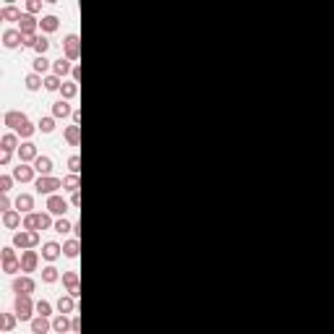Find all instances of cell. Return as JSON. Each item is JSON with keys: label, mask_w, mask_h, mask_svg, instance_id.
<instances>
[{"label": "cell", "mask_w": 334, "mask_h": 334, "mask_svg": "<svg viewBox=\"0 0 334 334\" xmlns=\"http://www.w3.org/2000/svg\"><path fill=\"white\" fill-rule=\"evenodd\" d=\"M13 311H16L19 321H32V318L37 316V303L32 300V295H16Z\"/></svg>", "instance_id": "1"}, {"label": "cell", "mask_w": 334, "mask_h": 334, "mask_svg": "<svg viewBox=\"0 0 334 334\" xmlns=\"http://www.w3.org/2000/svg\"><path fill=\"white\" fill-rule=\"evenodd\" d=\"M34 188H37V193H42V196H55L60 188H63V180L55 178V175H44V178L34 180Z\"/></svg>", "instance_id": "2"}, {"label": "cell", "mask_w": 334, "mask_h": 334, "mask_svg": "<svg viewBox=\"0 0 334 334\" xmlns=\"http://www.w3.org/2000/svg\"><path fill=\"white\" fill-rule=\"evenodd\" d=\"M40 232L37 230H19L16 235H13V246L21 248V250H29V248H37L40 246Z\"/></svg>", "instance_id": "3"}, {"label": "cell", "mask_w": 334, "mask_h": 334, "mask_svg": "<svg viewBox=\"0 0 334 334\" xmlns=\"http://www.w3.org/2000/svg\"><path fill=\"white\" fill-rule=\"evenodd\" d=\"M63 55L71 60H79V55H81V40H79V34H65L63 37Z\"/></svg>", "instance_id": "4"}, {"label": "cell", "mask_w": 334, "mask_h": 334, "mask_svg": "<svg viewBox=\"0 0 334 334\" xmlns=\"http://www.w3.org/2000/svg\"><path fill=\"white\" fill-rule=\"evenodd\" d=\"M19 162H24V165H34V159L40 157V149H37V144L34 141H24L19 146Z\"/></svg>", "instance_id": "5"}, {"label": "cell", "mask_w": 334, "mask_h": 334, "mask_svg": "<svg viewBox=\"0 0 334 334\" xmlns=\"http://www.w3.org/2000/svg\"><path fill=\"white\" fill-rule=\"evenodd\" d=\"M44 209H47L50 214H55V217H65V211H68V201H65L60 193L47 196V204H44Z\"/></svg>", "instance_id": "6"}, {"label": "cell", "mask_w": 334, "mask_h": 334, "mask_svg": "<svg viewBox=\"0 0 334 334\" xmlns=\"http://www.w3.org/2000/svg\"><path fill=\"white\" fill-rule=\"evenodd\" d=\"M11 287H13V292H16V295H32V292L37 290V282H34L29 274H21V277L13 279Z\"/></svg>", "instance_id": "7"}, {"label": "cell", "mask_w": 334, "mask_h": 334, "mask_svg": "<svg viewBox=\"0 0 334 334\" xmlns=\"http://www.w3.org/2000/svg\"><path fill=\"white\" fill-rule=\"evenodd\" d=\"M3 123L8 125L13 133H16L19 128H24V123H29V118H26L21 110H8V112H5V115H3Z\"/></svg>", "instance_id": "8"}, {"label": "cell", "mask_w": 334, "mask_h": 334, "mask_svg": "<svg viewBox=\"0 0 334 334\" xmlns=\"http://www.w3.org/2000/svg\"><path fill=\"white\" fill-rule=\"evenodd\" d=\"M37 267H40V253H37L34 248H29L21 253V271L24 274H32V271H37Z\"/></svg>", "instance_id": "9"}, {"label": "cell", "mask_w": 334, "mask_h": 334, "mask_svg": "<svg viewBox=\"0 0 334 334\" xmlns=\"http://www.w3.org/2000/svg\"><path fill=\"white\" fill-rule=\"evenodd\" d=\"M79 282H81V274L76 269H68V271H63V285H65V290H68V295H73V298H79Z\"/></svg>", "instance_id": "10"}, {"label": "cell", "mask_w": 334, "mask_h": 334, "mask_svg": "<svg viewBox=\"0 0 334 334\" xmlns=\"http://www.w3.org/2000/svg\"><path fill=\"white\" fill-rule=\"evenodd\" d=\"M13 178H16L19 183H32V180H37V170H34V165H24V162H19V167H13Z\"/></svg>", "instance_id": "11"}, {"label": "cell", "mask_w": 334, "mask_h": 334, "mask_svg": "<svg viewBox=\"0 0 334 334\" xmlns=\"http://www.w3.org/2000/svg\"><path fill=\"white\" fill-rule=\"evenodd\" d=\"M60 256H63V246H60V243L47 240V243L42 246V259H44V261H50V264H52V261H58Z\"/></svg>", "instance_id": "12"}, {"label": "cell", "mask_w": 334, "mask_h": 334, "mask_svg": "<svg viewBox=\"0 0 334 334\" xmlns=\"http://www.w3.org/2000/svg\"><path fill=\"white\" fill-rule=\"evenodd\" d=\"M37 29H40V19L24 11V16H21V21H19V32L21 34H37Z\"/></svg>", "instance_id": "13"}, {"label": "cell", "mask_w": 334, "mask_h": 334, "mask_svg": "<svg viewBox=\"0 0 334 334\" xmlns=\"http://www.w3.org/2000/svg\"><path fill=\"white\" fill-rule=\"evenodd\" d=\"M13 207H16V211H21V214H32L34 211V196L32 193H19Z\"/></svg>", "instance_id": "14"}, {"label": "cell", "mask_w": 334, "mask_h": 334, "mask_svg": "<svg viewBox=\"0 0 334 334\" xmlns=\"http://www.w3.org/2000/svg\"><path fill=\"white\" fill-rule=\"evenodd\" d=\"M32 73H40L42 79L52 73V60H47V55H37L32 63Z\"/></svg>", "instance_id": "15"}, {"label": "cell", "mask_w": 334, "mask_h": 334, "mask_svg": "<svg viewBox=\"0 0 334 334\" xmlns=\"http://www.w3.org/2000/svg\"><path fill=\"white\" fill-rule=\"evenodd\" d=\"M21 40H24V34H21L19 29H5V32H3V44H5L8 50L21 47Z\"/></svg>", "instance_id": "16"}, {"label": "cell", "mask_w": 334, "mask_h": 334, "mask_svg": "<svg viewBox=\"0 0 334 334\" xmlns=\"http://www.w3.org/2000/svg\"><path fill=\"white\" fill-rule=\"evenodd\" d=\"M52 73L58 76V79H65L68 73H73V63L68 58H58V60H52Z\"/></svg>", "instance_id": "17"}, {"label": "cell", "mask_w": 334, "mask_h": 334, "mask_svg": "<svg viewBox=\"0 0 334 334\" xmlns=\"http://www.w3.org/2000/svg\"><path fill=\"white\" fill-rule=\"evenodd\" d=\"M52 332L55 334H71V318L65 313H55L52 316Z\"/></svg>", "instance_id": "18"}, {"label": "cell", "mask_w": 334, "mask_h": 334, "mask_svg": "<svg viewBox=\"0 0 334 334\" xmlns=\"http://www.w3.org/2000/svg\"><path fill=\"white\" fill-rule=\"evenodd\" d=\"M19 225H24V217H21V211H16V209L3 211V227H8V230H16Z\"/></svg>", "instance_id": "19"}, {"label": "cell", "mask_w": 334, "mask_h": 334, "mask_svg": "<svg viewBox=\"0 0 334 334\" xmlns=\"http://www.w3.org/2000/svg\"><path fill=\"white\" fill-rule=\"evenodd\" d=\"M34 170H37V175H40V178L52 175V159L44 157V154H40V157L34 159Z\"/></svg>", "instance_id": "20"}, {"label": "cell", "mask_w": 334, "mask_h": 334, "mask_svg": "<svg viewBox=\"0 0 334 334\" xmlns=\"http://www.w3.org/2000/svg\"><path fill=\"white\" fill-rule=\"evenodd\" d=\"M47 332H52V318L34 316L32 318V334H47Z\"/></svg>", "instance_id": "21"}, {"label": "cell", "mask_w": 334, "mask_h": 334, "mask_svg": "<svg viewBox=\"0 0 334 334\" xmlns=\"http://www.w3.org/2000/svg\"><path fill=\"white\" fill-rule=\"evenodd\" d=\"M55 308H58V313H65V316L73 313V311H76V298H73V295H60Z\"/></svg>", "instance_id": "22"}, {"label": "cell", "mask_w": 334, "mask_h": 334, "mask_svg": "<svg viewBox=\"0 0 334 334\" xmlns=\"http://www.w3.org/2000/svg\"><path fill=\"white\" fill-rule=\"evenodd\" d=\"M68 115H73V110H71V104H68L65 100H58L55 104H52V118H55V120H65Z\"/></svg>", "instance_id": "23"}, {"label": "cell", "mask_w": 334, "mask_h": 334, "mask_svg": "<svg viewBox=\"0 0 334 334\" xmlns=\"http://www.w3.org/2000/svg\"><path fill=\"white\" fill-rule=\"evenodd\" d=\"M19 136L13 133V131H8V133H3V139H0V149L3 151H19Z\"/></svg>", "instance_id": "24"}, {"label": "cell", "mask_w": 334, "mask_h": 334, "mask_svg": "<svg viewBox=\"0 0 334 334\" xmlns=\"http://www.w3.org/2000/svg\"><path fill=\"white\" fill-rule=\"evenodd\" d=\"M58 26H60V19H58V16H52V13H47V16H42V19H40V29H42L44 34L58 32Z\"/></svg>", "instance_id": "25"}, {"label": "cell", "mask_w": 334, "mask_h": 334, "mask_svg": "<svg viewBox=\"0 0 334 334\" xmlns=\"http://www.w3.org/2000/svg\"><path fill=\"white\" fill-rule=\"evenodd\" d=\"M21 16H24V13L11 3H5L3 8H0V21H21Z\"/></svg>", "instance_id": "26"}, {"label": "cell", "mask_w": 334, "mask_h": 334, "mask_svg": "<svg viewBox=\"0 0 334 334\" xmlns=\"http://www.w3.org/2000/svg\"><path fill=\"white\" fill-rule=\"evenodd\" d=\"M63 139L71 144V146H81V125H68L63 131Z\"/></svg>", "instance_id": "27"}, {"label": "cell", "mask_w": 334, "mask_h": 334, "mask_svg": "<svg viewBox=\"0 0 334 334\" xmlns=\"http://www.w3.org/2000/svg\"><path fill=\"white\" fill-rule=\"evenodd\" d=\"M79 250H81L79 238H71L68 243H63V256L65 259H79Z\"/></svg>", "instance_id": "28"}, {"label": "cell", "mask_w": 334, "mask_h": 334, "mask_svg": "<svg viewBox=\"0 0 334 334\" xmlns=\"http://www.w3.org/2000/svg\"><path fill=\"white\" fill-rule=\"evenodd\" d=\"M24 84H26L29 92H40V89H44V79H42L40 73H29L26 79H24Z\"/></svg>", "instance_id": "29"}, {"label": "cell", "mask_w": 334, "mask_h": 334, "mask_svg": "<svg viewBox=\"0 0 334 334\" xmlns=\"http://www.w3.org/2000/svg\"><path fill=\"white\" fill-rule=\"evenodd\" d=\"M60 279V271H58V267H52V264H47V267L42 269V282L44 285H55Z\"/></svg>", "instance_id": "30"}, {"label": "cell", "mask_w": 334, "mask_h": 334, "mask_svg": "<svg viewBox=\"0 0 334 334\" xmlns=\"http://www.w3.org/2000/svg\"><path fill=\"white\" fill-rule=\"evenodd\" d=\"M24 230H37L40 232L42 230V225H40V211H32V214H24Z\"/></svg>", "instance_id": "31"}, {"label": "cell", "mask_w": 334, "mask_h": 334, "mask_svg": "<svg viewBox=\"0 0 334 334\" xmlns=\"http://www.w3.org/2000/svg\"><path fill=\"white\" fill-rule=\"evenodd\" d=\"M79 188H81V178H79V175H65V178H63V191L79 193Z\"/></svg>", "instance_id": "32"}, {"label": "cell", "mask_w": 334, "mask_h": 334, "mask_svg": "<svg viewBox=\"0 0 334 334\" xmlns=\"http://www.w3.org/2000/svg\"><path fill=\"white\" fill-rule=\"evenodd\" d=\"M60 94H63V100H73L76 94H79V84L76 81H63V86H60Z\"/></svg>", "instance_id": "33"}, {"label": "cell", "mask_w": 334, "mask_h": 334, "mask_svg": "<svg viewBox=\"0 0 334 334\" xmlns=\"http://www.w3.org/2000/svg\"><path fill=\"white\" fill-rule=\"evenodd\" d=\"M60 86H63V79H58L55 73L44 76V92H60Z\"/></svg>", "instance_id": "34"}, {"label": "cell", "mask_w": 334, "mask_h": 334, "mask_svg": "<svg viewBox=\"0 0 334 334\" xmlns=\"http://www.w3.org/2000/svg\"><path fill=\"white\" fill-rule=\"evenodd\" d=\"M37 131H42V133H52V131H55V118H52V115L40 118V123H37Z\"/></svg>", "instance_id": "35"}, {"label": "cell", "mask_w": 334, "mask_h": 334, "mask_svg": "<svg viewBox=\"0 0 334 334\" xmlns=\"http://www.w3.org/2000/svg\"><path fill=\"white\" fill-rule=\"evenodd\" d=\"M16 321H19L16 311H5V313H3V329H5V332H13V329H16Z\"/></svg>", "instance_id": "36"}, {"label": "cell", "mask_w": 334, "mask_h": 334, "mask_svg": "<svg viewBox=\"0 0 334 334\" xmlns=\"http://www.w3.org/2000/svg\"><path fill=\"white\" fill-rule=\"evenodd\" d=\"M37 316L50 318V316H52V303H50V300H37Z\"/></svg>", "instance_id": "37"}, {"label": "cell", "mask_w": 334, "mask_h": 334, "mask_svg": "<svg viewBox=\"0 0 334 334\" xmlns=\"http://www.w3.org/2000/svg\"><path fill=\"white\" fill-rule=\"evenodd\" d=\"M13 248H16V246H3V248H0V259H3V264H5V261H16V259H19Z\"/></svg>", "instance_id": "38"}, {"label": "cell", "mask_w": 334, "mask_h": 334, "mask_svg": "<svg viewBox=\"0 0 334 334\" xmlns=\"http://www.w3.org/2000/svg\"><path fill=\"white\" fill-rule=\"evenodd\" d=\"M47 50H50V40L44 34H40V40H37V47H34V52L37 55H47Z\"/></svg>", "instance_id": "39"}, {"label": "cell", "mask_w": 334, "mask_h": 334, "mask_svg": "<svg viewBox=\"0 0 334 334\" xmlns=\"http://www.w3.org/2000/svg\"><path fill=\"white\" fill-rule=\"evenodd\" d=\"M55 232H60V235H65V232H73V225L68 222L65 217H60L58 222H55Z\"/></svg>", "instance_id": "40"}, {"label": "cell", "mask_w": 334, "mask_h": 334, "mask_svg": "<svg viewBox=\"0 0 334 334\" xmlns=\"http://www.w3.org/2000/svg\"><path fill=\"white\" fill-rule=\"evenodd\" d=\"M3 271H5V274H19V271H21V259L5 261V264H3Z\"/></svg>", "instance_id": "41"}, {"label": "cell", "mask_w": 334, "mask_h": 334, "mask_svg": "<svg viewBox=\"0 0 334 334\" xmlns=\"http://www.w3.org/2000/svg\"><path fill=\"white\" fill-rule=\"evenodd\" d=\"M68 170H71V175H79V170H81V157L79 154L68 157Z\"/></svg>", "instance_id": "42"}, {"label": "cell", "mask_w": 334, "mask_h": 334, "mask_svg": "<svg viewBox=\"0 0 334 334\" xmlns=\"http://www.w3.org/2000/svg\"><path fill=\"white\" fill-rule=\"evenodd\" d=\"M37 40H40V34H24V40H21V47L34 50V47H37Z\"/></svg>", "instance_id": "43"}, {"label": "cell", "mask_w": 334, "mask_h": 334, "mask_svg": "<svg viewBox=\"0 0 334 334\" xmlns=\"http://www.w3.org/2000/svg\"><path fill=\"white\" fill-rule=\"evenodd\" d=\"M40 225H42V230H47V227H55V222H52V214H50V211H40Z\"/></svg>", "instance_id": "44"}, {"label": "cell", "mask_w": 334, "mask_h": 334, "mask_svg": "<svg viewBox=\"0 0 334 334\" xmlns=\"http://www.w3.org/2000/svg\"><path fill=\"white\" fill-rule=\"evenodd\" d=\"M13 180H16V178H11V175H3V178H0V191H3V193H8L11 188H13Z\"/></svg>", "instance_id": "45"}, {"label": "cell", "mask_w": 334, "mask_h": 334, "mask_svg": "<svg viewBox=\"0 0 334 334\" xmlns=\"http://www.w3.org/2000/svg\"><path fill=\"white\" fill-rule=\"evenodd\" d=\"M40 11H42V3H40V0H29V3H26V13H32V16H37Z\"/></svg>", "instance_id": "46"}, {"label": "cell", "mask_w": 334, "mask_h": 334, "mask_svg": "<svg viewBox=\"0 0 334 334\" xmlns=\"http://www.w3.org/2000/svg\"><path fill=\"white\" fill-rule=\"evenodd\" d=\"M13 204H16V201H11V199H8V193H3V199H0V209H3V211H11V209H13Z\"/></svg>", "instance_id": "47"}, {"label": "cell", "mask_w": 334, "mask_h": 334, "mask_svg": "<svg viewBox=\"0 0 334 334\" xmlns=\"http://www.w3.org/2000/svg\"><path fill=\"white\" fill-rule=\"evenodd\" d=\"M71 332H73V334H79V332H81V318L76 316V313H73V318H71Z\"/></svg>", "instance_id": "48"}, {"label": "cell", "mask_w": 334, "mask_h": 334, "mask_svg": "<svg viewBox=\"0 0 334 334\" xmlns=\"http://www.w3.org/2000/svg\"><path fill=\"white\" fill-rule=\"evenodd\" d=\"M71 207H73V209L81 207V193H71Z\"/></svg>", "instance_id": "49"}, {"label": "cell", "mask_w": 334, "mask_h": 334, "mask_svg": "<svg viewBox=\"0 0 334 334\" xmlns=\"http://www.w3.org/2000/svg\"><path fill=\"white\" fill-rule=\"evenodd\" d=\"M11 157H13V151H3V154H0V165L5 167V165L11 162Z\"/></svg>", "instance_id": "50"}, {"label": "cell", "mask_w": 334, "mask_h": 334, "mask_svg": "<svg viewBox=\"0 0 334 334\" xmlns=\"http://www.w3.org/2000/svg\"><path fill=\"white\" fill-rule=\"evenodd\" d=\"M71 76H73V81L79 84V79H81V68H79V65H73V73H71Z\"/></svg>", "instance_id": "51"}, {"label": "cell", "mask_w": 334, "mask_h": 334, "mask_svg": "<svg viewBox=\"0 0 334 334\" xmlns=\"http://www.w3.org/2000/svg\"><path fill=\"white\" fill-rule=\"evenodd\" d=\"M71 118H73V125H79V123H81V110H73Z\"/></svg>", "instance_id": "52"}, {"label": "cell", "mask_w": 334, "mask_h": 334, "mask_svg": "<svg viewBox=\"0 0 334 334\" xmlns=\"http://www.w3.org/2000/svg\"><path fill=\"white\" fill-rule=\"evenodd\" d=\"M71 334H73V332H71Z\"/></svg>", "instance_id": "53"}]
</instances>
